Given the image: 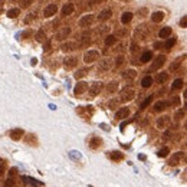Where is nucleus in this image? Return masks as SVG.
<instances>
[{
    "instance_id": "dca6fc26",
    "label": "nucleus",
    "mask_w": 187,
    "mask_h": 187,
    "mask_svg": "<svg viewBox=\"0 0 187 187\" xmlns=\"http://www.w3.org/2000/svg\"><path fill=\"white\" fill-rule=\"evenodd\" d=\"M112 15V10L111 9H105V10H102L101 13H99V16H98V20H101V22H105L108 20L109 17Z\"/></svg>"
},
{
    "instance_id": "aec40b11",
    "label": "nucleus",
    "mask_w": 187,
    "mask_h": 187,
    "mask_svg": "<svg viewBox=\"0 0 187 187\" xmlns=\"http://www.w3.org/2000/svg\"><path fill=\"white\" fill-rule=\"evenodd\" d=\"M91 42V33L89 32H86V33H84L81 36V42H79V46H85V45H88Z\"/></svg>"
},
{
    "instance_id": "bf43d9fd",
    "label": "nucleus",
    "mask_w": 187,
    "mask_h": 187,
    "mask_svg": "<svg viewBox=\"0 0 187 187\" xmlns=\"http://www.w3.org/2000/svg\"><path fill=\"white\" fill-rule=\"evenodd\" d=\"M186 109H187V102H186Z\"/></svg>"
},
{
    "instance_id": "b1692460",
    "label": "nucleus",
    "mask_w": 187,
    "mask_h": 187,
    "mask_svg": "<svg viewBox=\"0 0 187 187\" xmlns=\"http://www.w3.org/2000/svg\"><path fill=\"white\" fill-rule=\"evenodd\" d=\"M163 19H164V13H163V12H155V13H153V16H151V20H153L154 23L161 22Z\"/></svg>"
},
{
    "instance_id": "c9c22d12",
    "label": "nucleus",
    "mask_w": 187,
    "mask_h": 187,
    "mask_svg": "<svg viewBox=\"0 0 187 187\" xmlns=\"http://www.w3.org/2000/svg\"><path fill=\"white\" fill-rule=\"evenodd\" d=\"M19 13H20L19 9H10V10L7 12V16L9 17H17L19 16Z\"/></svg>"
},
{
    "instance_id": "2eb2a0df",
    "label": "nucleus",
    "mask_w": 187,
    "mask_h": 187,
    "mask_svg": "<svg viewBox=\"0 0 187 187\" xmlns=\"http://www.w3.org/2000/svg\"><path fill=\"white\" fill-rule=\"evenodd\" d=\"M76 64H78V59H76V58H73V56H69V58H66V59H64V65H65L68 69L75 68Z\"/></svg>"
},
{
    "instance_id": "a19ab883",
    "label": "nucleus",
    "mask_w": 187,
    "mask_h": 187,
    "mask_svg": "<svg viewBox=\"0 0 187 187\" xmlns=\"http://www.w3.org/2000/svg\"><path fill=\"white\" fill-rule=\"evenodd\" d=\"M174 43H176V39H174V38H170L169 41L166 42V45H164V46H166L167 49H170L171 46H174Z\"/></svg>"
},
{
    "instance_id": "de8ad7c7",
    "label": "nucleus",
    "mask_w": 187,
    "mask_h": 187,
    "mask_svg": "<svg viewBox=\"0 0 187 187\" xmlns=\"http://www.w3.org/2000/svg\"><path fill=\"white\" fill-rule=\"evenodd\" d=\"M180 26H181V27H187V16H184L180 20Z\"/></svg>"
},
{
    "instance_id": "9d476101",
    "label": "nucleus",
    "mask_w": 187,
    "mask_h": 187,
    "mask_svg": "<svg viewBox=\"0 0 187 187\" xmlns=\"http://www.w3.org/2000/svg\"><path fill=\"white\" fill-rule=\"evenodd\" d=\"M183 155H184V153H181V151H179V153H174V154L171 155V158H170V161H169V164L170 166H177V164L180 163V160L183 158Z\"/></svg>"
},
{
    "instance_id": "864d4df0",
    "label": "nucleus",
    "mask_w": 187,
    "mask_h": 187,
    "mask_svg": "<svg viewBox=\"0 0 187 187\" xmlns=\"http://www.w3.org/2000/svg\"><path fill=\"white\" fill-rule=\"evenodd\" d=\"M163 46V43H160V42H155L154 43V48H161Z\"/></svg>"
},
{
    "instance_id": "58836bf2",
    "label": "nucleus",
    "mask_w": 187,
    "mask_h": 187,
    "mask_svg": "<svg viewBox=\"0 0 187 187\" xmlns=\"http://www.w3.org/2000/svg\"><path fill=\"white\" fill-rule=\"evenodd\" d=\"M86 73H88V69H79L78 72L75 73V78H76V79H79V78H82V76H85Z\"/></svg>"
},
{
    "instance_id": "7c9ffc66",
    "label": "nucleus",
    "mask_w": 187,
    "mask_h": 187,
    "mask_svg": "<svg viewBox=\"0 0 187 187\" xmlns=\"http://www.w3.org/2000/svg\"><path fill=\"white\" fill-rule=\"evenodd\" d=\"M170 35H171V27H163L160 30V33H158L160 38H169Z\"/></svg>"
},
{
    "instance_id": "09e8293b",
    "label": "nucleus",
    "mask_w": 187,
    "mask_h": 187,
    "mask_svg": "<svg viewBox=\"0 0 187 187\" xmlns=\"http://www.w3.org/2000/svg\"><path fill=\"white\" fill-rule=\"evenodd\" d=\"M118 102H120V99H114V101H111V102H109V108H115V106L118 105Z\"/></svg>"
},
{
    "instance_id": "680f3d73",
    "label": "nucleus",
    "mask_w": 187,
    "mask_h": 187,
    "mask_svg": "<svg viewBox=\"0 0 187 187\" xmlns=\"http://www.w3.org/2000/svg\"><path fill=\"white\" fill-rule=\"evenodd\" d=\"M186 146H187V144H186Z\"/></svg>"
},
{
    "instance_id": "4be33fe9",
    "label": "nucleus",
    "mask_w": 187,
    "mask_h": 187,
    "mask_svg": "<svg viewBox=\"0 0 187 187\" xmlns=\"http://www.w3.org/2000/svg\"><path fill=\"white\" fill-rule=\"evenodd\" d=\"M183 59H184V56H180V58H177V59H176L173 64H171V65H170V71H171V72H174L176 69H179V66L181 65Z\"/></svg>"
},
{
    "instance_id": "6e6d98bb",
    "label": "nucleus",
    "mask_w": 187,
    "mask_h": 187,
    "mask_svg": "<svg viewBox=\"0 0 187 187\" xmlns=\"http://www.w3.org/2000/svg\"><path fill=\"white\" fill-rule=\"evenodd\" d=\"M184 130H186V131H187V121H186V122H184Z\"/></svg>"
},
{
    "instance_id": "f3484780",
    "label": "nucleus",
    "mask_w": 187,
    "mask_h": 187,
    "mask_svg": "<svg viewBox=\"0 0 187 187\" xmlns=\"http://www.w3.org/2000/svg\"><path fill=\"white\" fill-rule=\"evenodd\" d=\"M76 48H78V45H76L75 42H66V43H64V45L61 46V50H64V52H71V50H75Z\"/></svg>"
},
{
    "instance_id": "412c9836",
    "label": "nucleus",
    "mask_w": 187,
    "mask_h": 187,
    "mask_svg": "<svg viewBox=\"0 0 187 187\" xmlns=\"http://www.w3.org/2000/svg\"><path fill=\"white\" fill-rule=\"evenodd\" d=\"M117 89H118V82L117 81H111L108 85H106V91H108V94H114Z\"/></svg>"
},
{
    "instance_id": "5fc2aeb1",
    "label": "nucleus",
    "mask_w": 187,
    "mask_h": 187,
    "mask_svg": "<svg viewBox=\"0 0 187 187\" xmlns=\"http://www.w3.org/2000/svg\"><path fill=\"white\" fill-rule=\"evenodd\" d=\"M49 48H50V42H46V45H45V50H49Z\"/></svg>"
},
{
    "instance_id": "6e6552de",
    "label": "nucleus",
    "mask_w": 187,
    "mask_h": 187,
    "mask_svg": "<svg viewBox=\"0 0 187 187\" xmlns=\"http://www.w3.org/2000/svg\"><path fill=\"white\" fill-rule=\"evenodd\" d=\"M92 22H94V15H86L79 20V26L81 27H88V26L92 24Z\"/></svg>"
},
{
    "instance_id": "37998d69",
    "label": "nucleus",
    "mask_w": 187,
    "mask_h": 187,
    "mask_svg": "<svg viewBox=\"0 0 187 187\" xmlns=\"http://www.w3.org/2000/svg\"><path fill=\"white\" fill-rule=\"evenodd\" d=\"M183 117H184V111H183V109H179V111L176 112V115H174V118H176L177 121H180Z\"/></svg>"
},
{
    "instance_id": "473e14b6",
    "label": "nucleus",
    "mask_w": 187,
    "mask_h": 187,
    "mask_svg": "<svg viewBox=\"0 0 187 187\" xmlns=\"http://www.w3.org/2000/svg\"><path fill=\"white\" fill-rule=\"evenodd\" d=\"M115 41H117V38L115 36H112V35H108L105 38V45L106 46H111V45H114Z\"/></svg>"
},
{
    "instance_id": "052dcab7",
    "label": "nucleus",
    "mask_w": 187,
    "mask_h": 187,
    "mask_svg": "<svg viewBox=\"0 0 187 187\" xmlns=\"http://www.w3.org/2000/svg\"><path fill=\"white\" fill-rule=\"evenodd\" d=\"M186 176H187V171H186Z\"/></svg>"
},
{
    "instance_id": "5701e85b",
    "label": "nucleus",
    "mask_w": 187,
    "mask_h": 187,
    "mask_svg": "<svg viewBox=\"0 0 187 187\" xmlns=\"http://www.w3.org/2000/svg\"><path fill=\"white\" fill-rule=\"evenodd\" d=\"M167 79H169V73L167 72H160L155 76V81L158 84H164V82H167Z\"/></svg>"
},
{
    "instance_id": "c85d7f7f",
    "label": "nucleus",
    "mask_w": 187,
    "mask_h": 187,
    "mask_svg": "<svg viewBox=\"0 0 187 187\" xmlns=\"http://www.w3.org/2000/svg\"><path fill=\"white\" fill-rule=\"evenodd\" d=\"M131 20H132V13L131 12H125L124 15L121 16V22L124 24H127V23H130Z\"/></svg>"
},
{
    "instance_id": "423d86ee",
    "label": "nucleus",
    "mask_w": 187,
    "mask_h": 187,
    "mask_svg": "<svg viewBox=\"0 0 187 187\" xmlns=\"http://www.w3.org/2000/svg\"><path fill=\"white\" fill-rule=\"evenodd\" d=\"M164 62H166V56H164V55L157 56L155 58V61L153 62V65H151V71H157V69H160V68L164 65Z\"/></svg>"
},
{
    "instance_id": "cd10ccee",
    "label": "nucleus",
    "mask_w": 187,
    "mask_h": 187,
    "mask_svg": "<svg viewBox=\"0 0 187 187\" xmlns=\"http://www.w3.org/2000/svg\"><path fill=\"white\" fill-rule=\"evenodd\" d=\"M169 105L166 101H158V102H155L154 105V111H157V112H160V111H163V109H166V106Z\"/></svg>"
},
{
    "instance_id": "8fccbe9b",
    "label": "nucleus",
    "mask_w": 187,
    "mask_h": 187,
    "mask_svg": "<svg viewBox=\"0 0 187 187\" xmlns=\"http://www.w3.org/2000/svg\"><path fill=\"white\" fill-rule=\"evenodd\" d=\"M102 1H105V0H89V4L91 6H95V4H99Z\"/></svg>"
},
{
    "instance_id": "49530a36",
    "label": "nucleus",
    "mask_w": 187,
    "mask_h": 187,
    "mask_svg": "<svg viewBox=\"0 0 187 187\" xmlns=\"http://www.w3.org/2000/svg\"><path fill=\"white\" fill-rule=\"evenodd\" d=\"M147 13H148V9L147 7H143L138 10V16H146Z\"/></svg>"
},
{
    "instance_id": "f704fd0d",
    "label": "nucleus",
    "mask_w": 187,
    "mask_h": 187,
    "mask_svg": "<svg viewBox=\"0 0 187 187\" xmlns=\"http://www.w3.org/2000/svg\"><path fill=\"white\" fill-rule=\"evenodd\" d=\"M128 35V30L127 29H118L117 32H115V38H125Z\"/></svg>"
},
{
    "instance_id": "ddd939ff",
    "label": "nucleus",
    "mask_w": 187,
    "mask_h": 187,
    "mask_svg": "<svg viewBox=\"0 0 187 187\" xmlns=\"http://www.w3.org/2000/svg\"><path fill=\"white\" fill-rule=\"evenodd\" d=\"M135 76H137V72L134 69H127L122 72V78L125 81H132V79H135Z\"/></svg>"
},
{
    "instance_id": "c756f323",
    "label": "nucleus",
    "mask_w": 187,
    "mask_h": 187,
    "mask_svg": "<svg viewBox=\"0 0 187 187\" xmlns=\"http://www.w3.org/2000/svg\"><path fill=\"white\" fill-rule=\"evenodd\" d=\"M151 58H153V53H151L150 50H146V52L141 55V59H140V61H141L143 64H146V62H148V61H151Z\"/></svg>"
},
{
    "instance_id": "bb28decb",
    "label": "nucleus",
    "mask_w": 187,
    "mask_h": 187,
    "mask_svg": "<svg viewBox=\"0 0 187 187\" xmlns=\"http://www.w3.org/2000/svg\"><path fill=\"white\" fill-rule=\"evenodd\" d=\"M109 158L114 160V161H120V160L124 158V154L120 153V151H112V153H109Z\"/></svg>"
},
{
    "instance_id": "6ab92c4d",
    "label": "nucleus",
    "mask_w": 187,
    "mask_h": 187,
    "mask_svg": "<svg viewBox=\"0 0 187 187\" xmlns=\"http://www.w3.org/2000/svg\"><path fill=\"white\" fill-rule=\"evenodd\" d=\"M23 135V130L22 128H16V130H12V132H10V137H12V140H19L20 137Z\"/></svg>"
},
{
    "instance_id": "f03ea898",
    "label": "nucleus",
    "mask_w": 187,
    "mask_h": 187,
    "mask_svg": "<svg viewBox=\"0 0 187 187\" xmlns=\"http://www.w3.org/2000/svg\"><path fill=\"white\" fill-rule=\"evenodd\" d=\"M134 36H135L137 41H144L147 36H148V27H147V24H140L138 27L135 29Z\"/></svg>"
},
{
    "instance_id": "ea45409f",
    "label": "nucleus",
    "mask_w": 187,
    "mask_h": 187,
    "mask_svg": "<svg viewBox=\"0 0 187 187\" xmlns=\"http://www.w3.org/2000/svg\"><path fill=\"white\" fill-rule=\"evenodd\" d=\"M169 153H170V150H169L167 147H163V148L158 151V157H167V155H169Z\"/></svg>"
},
{
    "instance_id": "a211bd4d",
    "label": "nucleus",
    "mask_w": 187,
    "mask_h": 187,
    "mask_svg": "<svg viewBox=\"0 0 187 187\" xmlns=\"http://www.w3.org/2000/svg\"><path fill=\"white\" fill-rule=\"evenodd\" d=\"M73 9H75V6H73L72 3H66L65 6L62 7V15H64V16H69V15H72Z\"/></svg>"
},
{
    "instance_id": "f257e3e1",
    "label": "nucleus",
    "mask_w": 187,
    "mask_h": 187,
    "mask_svg": "<svg viewBox=\"0 0 187 187\" xmlns=\"http://www.w3.org/2000/svg\"><path fill=\"white\" fill-rule=\"evenodd\" d=\"M134 95H135V91H134V88H132L131 85H128V86H125V88L121 91V97H120V101H122V102L131 101V99L134 98Z\"/></svg>"
},
{
    "instance_id": "13d9d810",
    "label": "nucleus",
    "mask_w": 187,
    "mask_h": 187,
    "mask_svg": "<svg viewBox=\"0 0 187 187\" xmlns=\"http://www.w3.org/2000/svg\"><path fill=\"white\" fill-rule=\"evenodd\" d=\"M184 98H187V89H186V92H184Z\"/></svg>"
},
{
    "instance_id": "4d7b16f0",
    "label": "nucleus",
    "mask_w": 187,
    "mask_h": 187,
    "mask_svg": "<svg viewBox=\"0 0 187 187\" xmlns=\"http://www.w3.org/2000/svg\"><path fill=\"white\" fill-rule=\"evenodd\" d=\"M184 161H186V163H187V154L184 155Z\"/></svg>"
},
{
    "instance_id": "79ce46f5",
    "label": "nucleus",
    "mask_w": 187,
    "mask_h": 187,
    "mask_svg": "<svg viewBox=\"0 0 187 187\" xmlns=\"http://www.w3.org/2000/svg\"><path fill=\"white\" fill-rule=\"evenodd\" d=\"M3 186H4V187H15V180L10 177V179H7L6 181H4V184H3Z\"/></svg>"
},
{
    "instance_id": "e433bc0d",
    "label": "nucleus",
    "mask_w": 187,
    "mask_h": 187,
    "mask_svg": "<svg viewBox=\"0 0 187 187\" xmlns=\"http://www.w3.org/2000/svg\"><path fill=\"white\" fill-rule=\"evenodd\" d=\"M45 30H39V32L36 33V41L38 42H45Z\"/></svg>"
},
{
    "instance_id": "72a5a7b5",
    "label": "nucleus",
    "mask_w": 187,
    "mask_h": 187,
    "mask_svg": "<svg viewBox=\"0 0 187 187\" xmlns=\"http://www.w3.org/2000/svg\"><path fill=\"white\" fill-rule=\"evenodd\" d=\"M108 32H109V27H108V26H99L97 30H95L97 35H105V33H108Z\"/></svg>"
},
{
    "instance_id": "f8f14e48",
    "label": "nucleus",
    "mask_w": 187,
    "mask_h": 187,
    "mask_svg": "<svg viewBox=\"0 0 187 187\" xmlns=\"http://www.w3.org/2000/svg\"><path fill=\"white\" fill-rule=\"evenodd\" d=\"M69 33H71V27H62V29L56 33V39L58 41H64L65 38L69 36Z\"/></svg>"
},
{
    "instance_id": "3c124183",
    "label": "nucleus",
    "mask_w": 187,
    "mask_h": 187,
    "mask_svg": "<svg viewBox=\"0 0 187 187\" xmlns=\"http://www.w3.org/2000/svg\"><path fill=\"white\" fill-rule=\"evenodd\" d=\"M137 50H138V45L132 43V45H131V52H137Z\"/></svg>"
},
{
    "instance_id": "a878e982",
    "label": "nucleus",
    "mask_w": 187,
    "mask_h": 187,
    "mask_svg": "<svg viewBox=\"0 0 187 187\" xmlns=\"http://www.w3.org/2000/svg\"><path fill=\"white\" fill-rule=\"evenodd\" d=\"M153 85V78L151 76H144L143 81H141V86L143 88H150Z\"/></svg>"
},
{
    "instance_id": "0eeeda50",
    "label": "nucleus",
    "mask_w": 187,
    "mask_h": 187,
    "mask_svg": "<svg viewBox=\"0 0 187 187\" xmlns=\"http://www.w3.org/2000/svg\"><path fill=\"white\" fill-rule=\"evenodd\" d=\"M56 10H58V6L52 3V4H49V6H46V7H45V10H43V16H45V17L53 16V15L56 13Z\"/></svg>"
},
{
    "instance_id": "39448f33",
    "label": "nucleus",
    "mask_w": 187,
    "mask_h": 187,
    "mask_svg": "<svg viewBox=\"0 0 187 187\" xmlns=\"http://www.w3.org/2000/svg\"><path fill=\"white\" fill-rule=\"evenodd\" d=\"M169 125H170V117H169V115H163V117H160V118L157 120V127H158L160 130L167 128Z\"/></svg>"
},
{
    "instance_id": "4468645a",
    "label": "nucleus",
    "mask_w": 187,
    "mask_h": 187,
    "mask_svg": "<svg viewBox=\"0 0 187 187\" xmlns=\"http://www.w3.org/2000/svg\"><path fill=\"white\" fill-rule=\"evenodd\" d=\"M128 115H130V109H128L127 106H124V108H121V109L117 111L115 118H117V120H124V118H127Z\"/></svg>"
},
{
    "instance_id": "9b49d317",
    "label": "nucleus",
    "mask_w": 187,
    "mask_h": 187,
    "mask_svg": "<svg viewBox=\"0 0 187 187\" xmlns=\"http://www.w3.org/2000/svg\"><path fill=\"white\" fill-rule=\"evenodd\" d=\"M88 88V85H86V82H79V84H76V86L73 88V94L75 95H81L84 94L85 91Z\"/></svg>"
},
{
    "instance_id": "c03bdc74",
    "label": "nucleus",
    "mask_w": 187,
    "mask_h": 187,
    "mask_svg": "<svg viewBox=\"0 0 187 187\" xmlns=\"http://www.w3.org/2000/svg\"><path fill=\"white\" fill-rule=\"evenodd\" d=\"M32 3H33V0H22V1H20V6L24 9V7H29Z\"/></svg>"
},
{
    "instance_id": "20e7f679",
    "label": "nucleus",
    "mask_w": 187,
    "mask_h": 187,
    "mask_svg": "<svg viewBox=\"0 0 187 187\" xmlns=\"http://www.w3.org/2000/svg\"><path fill=\"white\" fill-rule=\"evenodd\" d=\"M111 66H112V61L111 59H104V61H101L98 64V71L99 72H106V71L111 69Z\"/></svg>"
},
{
    "instance_id": "a18cd8bd",
    "label": "nucleus",
    "mask_w": 187,
    "mask_h": 187,
    "mask_svg": "<svg viewBox=\"0 0 187 187\" xmlns=\"http://www.w3.org/2000/svg\"><path fill=\"white\" fill-rule=\"evenodd\" d=\"M124 62H125L124 56H117V59H115V66H121Z\"/></svg>"
},
{
    "instance_id": "603ef678",
    "label": "nucleus",
    "mask_w": 187,
    "mask_h": 187,
    "mask_svg": "<svg viewBox=\"0 0 187 187\" xmlns=\"http://www.w3.org/2000/svg\"><path fill=\"white\" fill-rule=\"evenodd\" d=\"M3 174H4V167H3V166L0 164V177H1Z\"/></svg>"
},
{
    "instance_id": "393cba45",
    "label": "nucleus",
    "mask_w": 187,
    "mask_h": 187,
    "mask_svg": "<svg viewBox=\"0 0 187 187\" xmlns=\"http://www.w3.org/2000/svg\"><path fill=\"white\" fill-rule=\"evenodd\" d=\"M101 144H102V141H101L99 137H92L91 141H89V147H91V148H98Z\"/></svg>"
},
{
    "instance_id": "1a4fd4ad",
    "label": "nucleus",
    "mask_w": 187,
    "mask_h": 187,
    "mask_svg": "<svg viewBox=\"0 0 187 187\" xmlns=\"http://www.w3.org/2000/svg\"><path fill=\"white\" fill-rule=\"evenodd\" d=\"M101 89H102V84H101V82H94L89 88V95L91 97H95V95L99 94Z\"/></svg>"
},
{
    "instance_id": "2f4dec72",
    "label": "nucleus",
    "mask_w": 187,
    "mask_h": 187,
    "mask_svg": "<svg viewBox=\"0 0 187 187\" xmlns=\"http://www.w3.org/2000/svg\"><path fill=\"white\" fill-rule=\"evenodd\" d=\"M151 101H153V95H148V97H147L146 99H144V101L141 102V105H140V108H141V109H144V108H147V106H148L150 104H151Z\"/></svg>"
},
{
    "instance_id": "4c0bfd02",
    "label": "nucleus",
    "mask_w": 187,
    "mask_h": 187,
    "mask_svg": "<svg viewBox=\"0 0 187 187\" xmlns=\"http://www.w3.org/2000/svg\"><path fill=\"white\" fill-rule=\"evenodd\" d=\"M181 86H183V79H176V81L173 82V86H171V88H173V89H180Z\"/></svg>"
},
{
    "instance_id": "7ed1b4c3",
    "label": "nucleus",
    "mask_w": 187,
    "mask_h": 187,
    "mask_svg": "<svg viewBox=\"0 0 187 187\" xmlns=\"http://www.w3.org/2000/svg\"><path fill=\"white\" fill-rule=\"evenodd\" d=\"M98 58H99L98 50H88V52L84 55V61H85V64H92V62L98 61Z\"/></svg>"
}]
</instances>
